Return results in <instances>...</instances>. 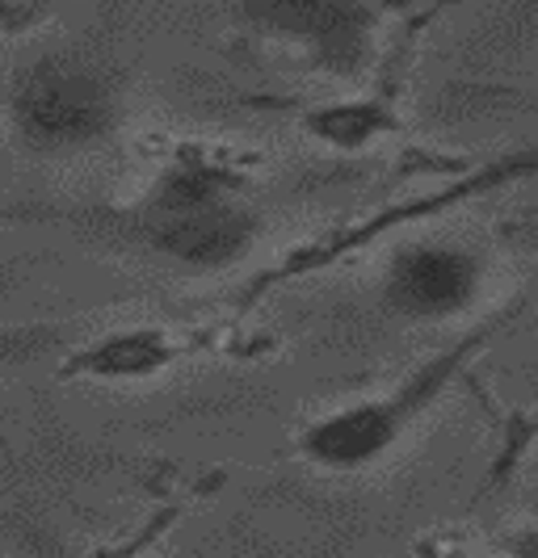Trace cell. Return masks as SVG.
Wrapping results in <instances>:
<instances>
[{"mask_svg":"<svg viewBox=\"0 0 538 558\" xmlns=\"http://www.w3.org/2000/svg\"><path fill=\"white\" fill-rule=\"evenodd\" d=\"M454 365H458V353L433 357L408 383L392 387L387 395L358 399L349 408H337L328 416L312 420L299 433V453L324 471H362L370 462L387 458L399 446V437L413 428V420L446 391Z\"/></svg>","mask_w":538,"mask_h":558,"instance_id":"obj_3","label":"cell"},{"mask_svg":"<svg viewBox=\"0 0 538 558\" xmlns=\"http://www.w3.org/2000/svg\"><path fill=\"white\" fill-rule=\"evenodd\" d=\"M256 227L253 206L202 165L160 172L140 210L143 244L190 269H227L256 244Z\"/></svg>","mask_w":538,"mask_h":558,"instance_id":"obj_1","label":"cell"},{"mask_svg":"<svg viewBox=\"0 0 538 558\" xmlns=\"http://www.w3.org/2000/svg\"><path fill=\"white\" fill-rule=\"evenodd\" d=\"M172 362V344L165 340V332H113L93 340L85 353L72 362L76 374H93V378H147L160 374Z\"/></svg>","mask_w":538,"mask_h":558,"instance_id":"obj_6","label":"cell"},{"mask_svg":"<svg viewBox=\"0 0 538 558\" xmlns=\"http://www.w3.org/2000/svg\"><path fill=\"white\" fill-rule=\"evenodd\" d=\"M308 135L333 151H367L370 143H379L392 131V113L383 101H367V97H354V101H328V106H315L303 118Z\"/></svg>","mask_w":538,"mask_h":558,"instance_id":"obj_7","label":"cell"},{"mask_svg":"<svg viewBox=\"0 0 538 558\" xmlns=\"http://www.w3.org/2000/svg\"><path fill=\"white\" fill-rule=\"evenodd\" d=\"M9 118L26 147L63 156L110 140L122 118V101L106 68L68 51H51L29 59L13 76Z\"/></svg>","mask_w":538,"mask_h":558,"instance_id":"obj_2","label":"cell"},{"mask_svg":"<svg viewBox=\"0 0 538 558\" xmlns=\"http://www.w3.org/2000/svg\"><path fill=\"white\" fill-rule=\"evenodd\" d=\"M256 22L299 43L328 72H358L370 51L374 13L362 4H328V0H286V4H256L249 9Z\"/></svg>","mask_w":538,"mask_h":558,"instance_id":"obj_5","label":"cell"},{"mask_svg":"<svg viewBox=\"0 0 538 558\" xmlns=\"http://www.w3.org/2000/svg\"><path fill=\"white\" fill-rule=\"evenodd\" d=\"M488 265L458 240H413L399 244L383 269V303L399 319L442 324L480 303Z\"/></svg>","mask_w":538,"mask_h":558,"instance_id":"obj_4","label":"cell"}]
</instances>
